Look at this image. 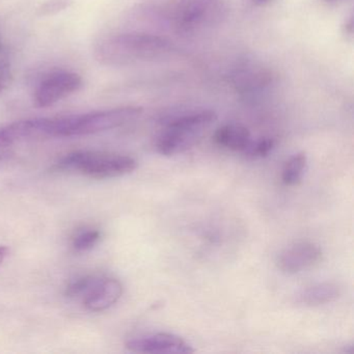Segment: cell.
Returning <instances> with one entry per match:
<instances>
[{
    "label": "cell",
    "instance_id": "7a4b0ae2",
    "mask_svg": "<svg viewBox=\"0 0 354 354\" xmlns=\"http://www.w3.org/2000/svg\"><path fill=\"white\" fill-rule=\"evenodd\" d=\"M138 167L136 159L115 153L78 151L57 161L53 171L80 174L92 179H111L131 174Z\"/></svg>",
    "mask_w": 354,
    "mask_h": 354
},
{
    "label": "cell",
    "instance_id": "e0dca14e",
    "mask_svg": "<svg viewBox=\"0 0 354 354\" xmlns=\"http://www.w3.org/2000/svg\"><path fill=\"white\" fill-rule=\"evenodd\" d=\"M68 6V0H59V1H51L47 3L45 6L44 11L53 12L61 11L62 9H65Z\"/></svg>",
    "mask_w": 354,
    "mask_h": 354
},
{
    "label": "cell",
    "instance_id": "7c38bea8",
    "mask_svg": "<svg viewBox=\"0 0 354 354\" xmlns=\"http://www.w3.org/2000/svg\"><path fill=\"white\" fill-rule=\"evenodd\" d=\"M308 165L306 153H297L288 159L281 171V181L287 186H296L302 181Z\"/></svg>",
    "mask_w": 354,
    "mask_h": 354
},
{
    "label": "cell",
    "instance_id": "d6986e66",
    "mask_svg": "<svg viewBox=\"0 0 354 354\" xmlns=\"http://www.w3.org/2000/svg\"><path fill=\"white\" fill-rule=\"evenodd\" d=\"M254 3H258V5H263V3H267L268 0H254Z\"/></svg>",
    "mask_w": 354,
    "mask_h": 354
},
{
    "label": "cell",
    "instance_id": "ac0fdd59",
    "mask_svg": "<svg viewBox=\"0 0 354 354\" xmlns=\"http://www.w3.org/2000/svg\"><path fill=\"white\" fill-rule=\"evenodd\" d=\"M8 254H9V248L7 246H0V265L3 264Z\"/></svg>",
    "mask_w": 354,
    "mask_h": 354
},
{
    "label": "cell",
    "instance_id": "4fadbf2b",
    "mask_svg": "<svg viewBox=\"0 0 354 354\" xmlns=\"http://www.w3.org/2000/svg\"><path fill=\"white\" fill-rule=\"evenodd\" d=\"M101 277H86L77 279L70 283L66 288V296L68 297H80V296H86L88 292L97 285Z\"/></svg>",
    "mask_w": 354,
    "mask_h": 354
},
{
    "label": "cell",
    "instance_id": "30bf717a",
    "mask_svg": "<svg viewBox=\"0 0 354 354\" xmlns=\"http://www.w3.org/2000/svg\"><path fill=\"white\" fill-rule=\"evenodd\" d=\"M214 142L218 146L235 152H244L252 142L250 130L239 124H229L216 130Z\"/></svg>",
    "mask_w": 354,
    "mask_h": 354
},
{
    "label": "cell",
    "instance_id": "9c48e42d",
    "mask_svg": "<svg viewBox=\"0 0 354 354\" xmlns=\"http://www.w3.org/2000/svg\"><path fill=\"white\" fill-rule=\"evenodd\" d=\"M36 138H43L41 119L22 120L0 128V147L13 146Z\"/></svg>",
    "mask_w": 354,
    "mask_h": 354
},
{
    "label": "cell",
    "instance_id": "2e32d148",
    "mask_svg": "<svg viewBox=\"0 0 354 354\" xmlns=\"http://www.w3.org/2000/svg\"><path fill=\"white\" fill-rule=\"evenodd\" d=\"M12 82L11 68L8 64H0V94L5 92Z\"/></svg>",
    "mask_w": 354,
    "mask_h": 354
},
{
    "label": "cell",
    "instance_id": "6da1fadb",
    "mask_svg": "<svg viewBox=\"0 0 354 354\" xmlns=\"http://www.w3.org/2000/svg\"><path fill=\"white\" fill-rule=\"evenodd\" d=\"M167 39L148 34H121L99 43L96 59L103 65L126 66L158 59L171 50Z\"/></svg>",
    "mask_w": 354,
    "mask_h": 354
},
{
    "label": "cell",
    "instance_id": "9a60e30c",
    "mask_svg": "<svg viewBox=\"0 0 354 354\" xmlns=\"http://www.w3.org/2000/svg\"><path fill=\"white\" fill-rule=\"evenodd\" d=\"M273 147H274L273 140H271V138H261V140H256V142L252 140L244 153L248 156L254 157V158L265 157L272 151Z\"/></svg>",
    "mask_w": 354,
    "mask_h": 354
},
{
    "label": "cell",
    "instance_id": "277c9868",
    "mask_svg": "<svg viewBox=\"0 0 354 354\" xmlns=\"http://www.w3.org/2000/svg\"><path fill=\"white\" fill-rule=\"evenodd\" d=\"M142 111L140 107L126 106L69 115L68 136H90L121 127L138 119Z\"/></svg>",
    "mask_w": 354,
    "mask_h": 354
},
{
    "label": "cell",
    "instance_id": "8fae6325",
    "mask_svg": "<svg viewBox=\"0 0 354 354\" xmlns=\"http://www.w3.org/2000/svg\"><path fill=\"white\" fill-rule=\"evenodd\" d=\"M339 295L341 289L337 283L325 281L302 290L296 296V301L304 306H324L337 300Z\"/></svg>",
    "mask_w": 354,
    "mask_h": 354
},
{
    "label": "cell",
    "instance_id": "5b68a950",
    "mask_svg": "<svg viewBox=\"0 0 354 354\" xmlns=\"http://www.w3.org/2000/svg\"><path fill=\"white\" fill-rule=\"evenodd\" d=\"M82 80L74 72H55L45 77L37 86L34 95L35 106L46 109L80 90Z\"/></svg>",
    "mask_w": 354,
    "mask_h": 354
},
{
    "label": "cell",
    "instance_id": "52a82bcc",
    "mask_svg": "<svg viewBox=\"0 0 354 354\" xmlns=\"http://www.w3.org/2000/svg\"><path fill=\"white\" fill-rule=\"evenodd\" d=\"M323 252L314 242H299L279 254L277 266L283 272L295 274L318 265L322 261Z\"/></svg>",
    "mask_w": 354,
    "mask_h": 354
},
{
    "label": "cell",
    "instance_id": "3957f363",
    "mask_svg": "<svg viewBox=\"0 0 354 354\" xmlns=\"http://www.w3.org/2000/svg\"><path fill=\"white\" fill-rule=\"evenodd\" d=\"M215 120L216 115L210 111L188 113L171 120L157 138V152L163 156H174L190 150L202 140Z\"/></svg>",
    "mask_w": 354,
    "mask_h": 354
},
{
    "label": "cell",
    "instance_id": "5bb4252c",
    "mask_svg": "<svg viewBox=\"0 0 354 354\" xmlns=\"http://www.w3.org/2000/svg\"><path fill=\"white\" fill-rule=\"evenodd\" d=\"M100 239V232L97 231V230H88V231L78 234L74 238L72 246L76 252H86V250H92Z\"/></svg>",
    "mask_w": 354,
    "mask_h": 354
},
{
    "label": "cell",
    "instance_id": "ffe728a7",
    "mask_svg": "<svg viewBox=\"0 0 354 354\" xmlns=\"http://www.w3.org/2000/svg\"><path fill=\"white\" fill-rule=\"evenodd\" d=\"M326 3H337V1H341V0H325Z\"/></svg>",
    "mask_w": 354,
    "mask_h": 354
},
{
    "label": "cell",
    "instance_id": "ba28073f",
    "mask_svg": "<svg viewBox=\"0 0 354 354\" xmlns=\"http://www.w3.org/2000/svg\"><path fill=\"white\" fill-rule=\"evenodd\" d=\"M123 294V286L113 277H101L84 298V306L91 312H102L113 306Z\"/></svg>",
    "mask_w": 354,
    "mask_h": 354
},
{
    "label": "cell",
    "instance_id": "8992f818",
    "mask_svg": "<svg viewBox=\"0 0 354 354\" xmlns=\"http://www.w3.org/2000/svg\"><path fill=\"white\" fill-rule=\"evenodd\" d=\"M130 351L150 354H190L194 349L179 335L169 333H150L133 337L126 343Z\"/></svg>",
    "mask_w": 354,
    "mask_h": 354
}]
</instances>
